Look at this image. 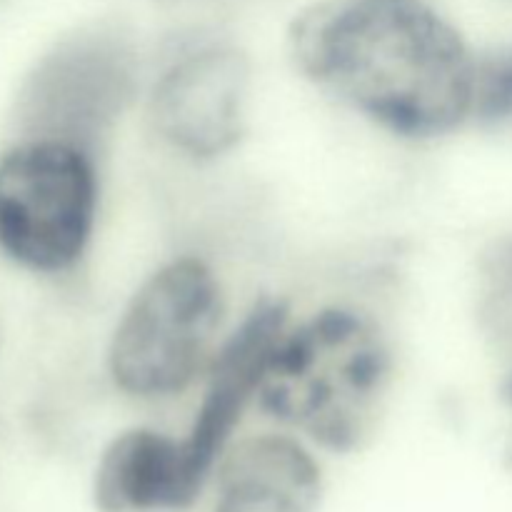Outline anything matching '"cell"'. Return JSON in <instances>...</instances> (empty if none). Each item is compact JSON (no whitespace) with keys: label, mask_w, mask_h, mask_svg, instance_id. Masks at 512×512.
Returning <instances> with one entry per match:
<instances>
[{"label":"cell","mask_w":512,"mask_h":512,"mask_svg":"<svg viewBox=\"0 0 512 512\" xmlns=\"http://www.w3.org/2000/svg\"><path fill=\"white\" fill-rule=\"evenodd\" d=\"M300 73L403 138H438L473 113L475 63L425 0H323L290 28Z\"/></svg>","instance_id":"cell-1"},{"label":"cell","mask_w":512,"mask_h":512,"mask_svg":"<svg viewBox=\"0 0 512 512\" xmlns=\"http://www.w3.org/2000/svg\"><path fill=\"white\" fill-rule=\"evenodd\" d=\"M288 315L290 310L283 300L263 298L215 355L198 413L190 433L183 438L190 458L205 478L223 455L235 425L243 418L245 405L258 398L265 368L283 338Z\"/></svg>","instance_id":"cell-6"},{"label":"cell","mask_w":512,"mask_h":512,"mask_svg":"<svg viewBox=\"0 0 512 512\" xmlns=\"http://www.w3.org/2000/svg\"><path fill=\"white\" fill-rule=\"evenodd\" d=\"M320 500L313 455L285 435H258L225 455L215 512H318Z\"/></svg>","instance_id":"cell-8"},{"label":"cell","mask_w":512,"mask_h":512,"mask_svg":"<svg viewBox=\"0 0 512 512\" xmlns=\"http://www.w3.org/2000/svg\"><path fill=\"white\" fill-rule=\"evenodd\" d=\"M390 370L375 320L353 308H325L283 333L258 398L265 413L323 448L353 453L375 433Z\"/></svg>","instance_id":"cell-2"},{"label":"cell","mask_w":512,"mask_h":512,"mask_svg":"<svg viewBox=\"0 0 512 512\" xmlns=\"http://www.w3.org/2000/svg\"><path fill=\"white\" fill-rule=\"evenodd\" d=\"M98 210L90 155L65 140H33L0 158V248L35 273L83 258Z\"/></svg>","instance_id":"cell-4"},{"label":"cell","mask_w":512,"mask_h":512,"mask_svg":"<svg viewBox=\"0 0 512 512\" xmlns=\"http://www.w3.org/2000/svg\"><path fill=\"white\" fill-rule=\"evenodd\" d=\"M223 318L220 283L205 260L160 265L125 305L108 345V370L123 393L168 398L193 383Z\"/></svg>","instance_id":"cell-3"},{"label":"cell","mask_w":512,"mask_h":512,"mask_svg":"<svg viewBox=\"0 0 512 512\" xmlns=\"http://www.w3.org/2000/svg\"><path fill=\"white\" fill-rule=\"evenodd\" d=\"M473 113L483 123H505L512 118V48L475 65Z\"/></svg>","instance_id":"cell-9"},{"label":"cell","mask_w":512,"mask_h":512,"mask_svg":"<svg viewBox=\"0 0 512 512\" xmlns=\"http://www.w3.org/2000/svg\"><path fill=\"white\" fill-rule=\"evenodd\" d=\"M183 438L133 428L110 440L95 470L93 498L100 512L188 508L203 490Z\"/></svg>","instance_id":"cell-7"},{"label":"cell","mask_w":512,"mask_h":512,"mask_svg":"<svg viewBox=\"0 0 512 512\" xmlns=\"http://www.w3.org/2000/svg\"><path fill=\"white\" fill-rule=\"evenodd\" d=\"M250 63L230 45L193 50L160 73L150 93L153 130L178 153L213 160L245 135Z\"/></svg>","instance_id":"cell-5"}]
</instances>
